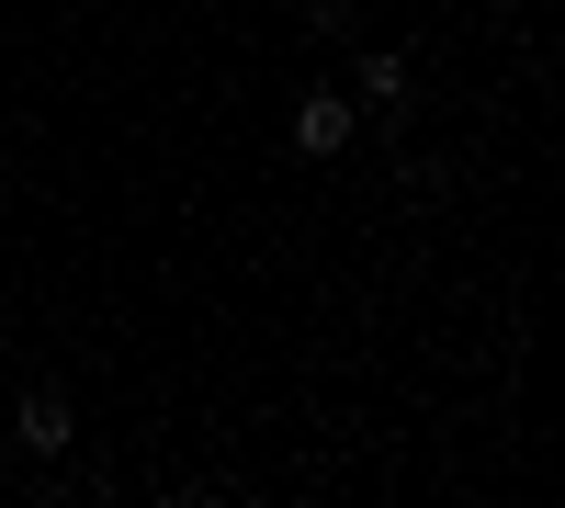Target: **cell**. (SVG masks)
<instances>
[{
	"mask_svg": "<svg viewBox=\"0 0 565 508\" xmlns=\"http://www.w3.org/2000/svg\"><path fill=\"white\" fill-rule=\"evenodd\" d=\"M407 90H418V68L396 57V45H373V57H351V102H373V114H407Z\"/></svg>",
	"mask_w": 565,
	"mask_h": 508,
	"instance_id": "obj_2",
	"label": "cell"
},
{
	"mask_svg": "<svg viewBox=\"0 0 565 508\" xmlns=\"http://www.w3.org/2000/svg\"><path fill=\"white\" fill-rule=\"evenodd\" d=\"M351 125H362V102L317 79L306 102H295V125H282V136H295V159H340V148H351Z\"/></svg>",
	"mask_w": 565,
	"mask_h": 508,
	"instance_id": "obj_1",
	"label": "cell"
},
{
	"mask_svg": "<svg viewBox=\"0 0 565 508\" xmlns=\"http://www.w3.org/2000/svg\"><path fill=\"white\" fill-rule=\"evenodd\" d=\"M68 441H79V419H68V396H57V385H23V452H34V464H57Z\"/></svg>",
	"mask_w": 565,
	"mask_h": 508,
	"instance_id": "obj_3",
	"label": "cell"
}]
</instances>
